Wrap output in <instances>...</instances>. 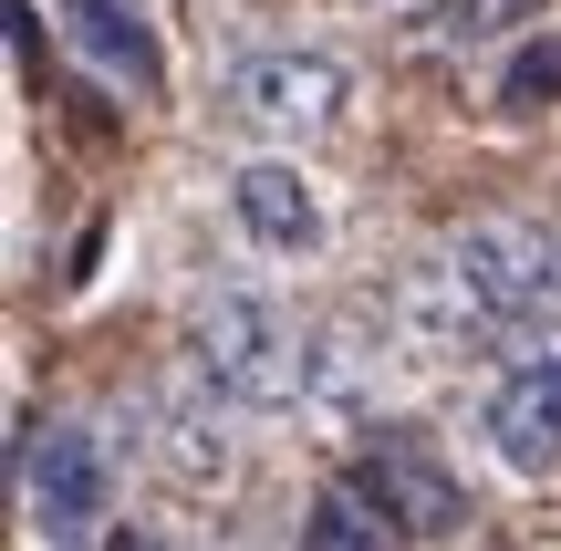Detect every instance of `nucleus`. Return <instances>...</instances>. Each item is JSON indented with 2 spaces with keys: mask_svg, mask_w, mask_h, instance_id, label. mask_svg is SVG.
<instances>
[{
  "mask_svg": "<svg viewBox=\"0 0 561 551\" xmlns=\"http://www.w3.org/2000/svg\"><path fill=\"white\" fill-rule=\"evenodd\" d=\"M416 344H551L561 333V240L520 219L458 229L426 271L396 282Z\"/></svg>",
  "mask_w": 561,
  "mask_h": 551,
  "instance_id": "1",
  "label": "nucleus"
},
{
  "mask_svg": "<svg viewBox=\"0 0 561 551\" xmlns=\"http://www.w3.org/2000/svg\"><path fill=\"white\" fill-rule=\"evenodd\" d=\"M187 365L219 406H291L312 395V333H291V312H271L261 291H219L187 323Z\"/></svg>",
  "mask_w": 561,
  "mask_h": 551,
  "instance_id": "2",
  "label": "nucleus"
},
{
  "mask_svg": "<svg viewBox=\"0 0 561 551\" xmlns=\"http://www.w3.org/2000/svg\"><path fill=\"white\" fill-rule=\"evenodd\" d=\"M219 104L261 136L301 146L343 115V62L333 53H301V42H261V53H229L219 62Z\"/></svg>",
  "mask_w": 561,
  "mask_h": 551,
  "instance_id": "3",
  "label": "nucleus"
},
{
  "mask_svg": "<svg viewBox=\"0 0 561 551\" xmlns=\"http://www.w3.org/2000/svg\"><path fill=\"white\" fill-rule=\"evenodd\" d=\"M104 490H115V469H104V437L83 416H53V427L21 437V510H32L42 541H94Z\"/></svg>",
  "mask_w": 561,
  "mask_h": 551,
  "instance_id": "4",
  "label": "nucleus"
},
{
  "mask_svg": "<svg viewBox=\"0 0 561 551\" xmlns=\"http://www.w3.org/2000/svg\"><path fill=\"white\" fill-rule=\"evenodd\" d=\"M479 448L500 458L510 479H551L561 469V333L530 344L520 365L479 395Z\"/></svg>",
  "mask_w": 561,
  "mask_h": 551,
  "instance_id": "5",
  "label": "nucleus"
},
{
  "mask_svg": "<svg viewBox=\"0 0 561 551\" xmlns=\"http://www.w3.org/2000/svg\"><path fill=\"white\" fill-rule=\"evenodd\" d=\"M343 490H364L405 541H447V531L468 520L458 479H447L437 448H416V437H364V458H354V479H343Z\"/></svg>",
  "mask_w": 561,
  "mask_h": 551,
  "instance_id": "6",
  "label": "nucleus"
},
{
  "mask_svg": "<svg viewBox=\"0 0 561 551\" xmlns=\"http://www.w3.org/2000/svg\"><path fill=\"white\" fill-rule=\"evenodd\" d=\"M229 208H240L250 250H271V261H312L322 250V198H312V177L280 167V157H250L240 177H229Z\"/></svg>",
  "mask_w": 561,
  "mask_h": 551,
  "instance_id": "7",
  "label": "nucleus"
},
{
  "mask_svg": "<svg viewBox=\"0 0 561 551\" xmlns=\"http://www.w3.org/2000/svg\"><path fill=\"white\" fill-rule=\"evenodd\" d=\"M73 42H83L115 83H157V42H146V21L125 11V0H73Z\"/></svg>",
  "mask_w": 561,
  "mask_h": 551,
  "instance_id": "8",
  "label": "nucleus"
},
{
  "mask_svg": "<svg viewBox=\"0 0 561 551\" xmlns=\"http://www.w3.org/2000/svg\"><path fill=\"white\" fill-rule=\"evenodd\" d=\"M301 551H405V531H396L364 490H322L312 520H301Z\"/></svg>",
  "mask_w": 561,
  "mask_h": 551,
  "instance_id": "9",
  "label": "nucleus"
},
{
  "mask_svg": "<svg viewBox=\"0 0 561 551\" xmlns=\"http://www.w3.org/2000/svg\"><path fill=\"white\" fill-rule=\"evenodd\" d=\"M520 11H530V0H426L405 32H416V42H437V53H468V42H500Z\"/></svg>",
  "mask_w": 561,
  "mask_h": 551,
  "instance_id": "10",
  "label": "nucleus"
},
{
  "mask_svg": "<svg viewBox=\"0 0 561 551\" xmlns=\"http://www.w3.org/2000/svg\"><path fill=\"white\" fill-rule=\"evenodd\" d=\"M551 94H561V42H530L510 62V104H551Z\"/></svg>",
  "mask_w": 561,
  "mask_h": 551,
  "instance_id": "11",
  "label": "nucleus"
}]
</instances>
